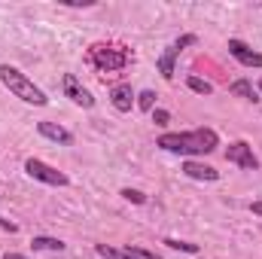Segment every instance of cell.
Wrapping results in <instances>:
<instances>
[{
	"label": "cell",
	"mask_w": 262,
	"mask_h": 259,
	"mask_svg": "<svg viewBox=\"0 0 262 259\" xmlns=\"http://www.w3.org/2000/svg\"><path fill=\"white\" fill-rule=\"evenodd\" d=\"M3 259H28V256H25V253H6Z\"/></svg>",
	"instance_id": "obj_23"
},
{
	"label": "cell",
	"mask_w": 262,
	"mask_h": 259,
	"mask_svg": "<svg viewBox=\"0 0 262 259\" xmlns=\"http://www.w3.org/2000/svg\"><path fill=\"white\" fill-rule=\"evenodd\" d=\"M37 131L43 134V137H49V140H55V143H70L73 140V134L67 128H61V125H55V122H37Z\"/></svg>",
	"instance_id": "obj_11"
},
{
	"label": "cell",
	"mask_w": 262,
	"mask_h": 259,
	"mask_svg": "<svg viewBox=\"0 0 262 259\" xmlns=\"http://www.w3.org/2000/svg\"><path fill=\"white\" fill-rule=\"evenodd\" d=\"M180 171H183L186 177H192V180H207V183L220 180V171H216V168H210V165H201V162H192V159H186Z\"/></svg>",
	"instance_id": "obj_9"
},
{
	"label": "cell",
	"mask_w": 262,
	"mask_h": 259,
	"mask_svg": "<svg viewBox=\"0 0 262 259\" xmlns=\"http://www.w3.org/2000/svg\"><path fill=\"white\" fill-rule=\"evenodd\" d=\"M98 250V256H104V259H140L137 253H134V247H110V244H98L95 247Z\"/></svg>",
	"instance_id": "obj_12"
},
{
	"label": "cell",
	"mask_w": 262,
	"mask_h": 259,
	"mask_svg": "<svg viewBox=\"0 0 262 259\" xmlns=\"http://www.w3.org/2000/svg\"><path fill=\"white\" fill-rule=\"evenodd\" d=\"M250 210H253V213H259V217H262V201H253V204H250Z\"/></svg>",
	"instance_id": "obj_22"
},
{
	"label": "cell",
	"mask_w": 262,
	"mask_h": 259,
	"mask_svg": "<svg viewBox=\"0 0 262 259\" xmlns=\"http://www.w3.org/2000/svg\"><path fill=\"white\" fill-rule=\"evenodd\" d=\"M110 101H113V107H116L119 113H128V110H131V101H134V92H131L128 82H119V85H113V92H110Z\"/></svg>",
	"instance_id": "obj_10"
},
{
	"label": "cell",
	"mask_w": 262,
	"mask_h": 259,
	"mask_svg": "<svg viewBox=\"0 0 262 259\" xmlns=\"http://www.w3.org/2000/svg\"><path fill=\"white\" fill-rule=\"evenodd\" d=\"M198 43V37L195 34H186V37H180V40H174L168 49H165V55L159 58V73H162V79H174V61L180 58V52L186 49V46H195Z\"/></svg>",
	"instance_id": "obj_4"
},
{
	"label": "cell",
	"mask_w": 262,
	"mask_h": 259,
	"mask_svg": "<svg viewBox=\"0 0 262 259\" xmlns=\"http://www.w3.org/2000/svg\"><path fill=\"white\" fill-rule=\"evenodd\" d=\"M229 92H232L235 98H244V101H259V95H256V85H253L250 79H235V82L229 85Z\"/></svg>",
	"instance_id": "obj_13"
},
{
	"label": "cell",
	"mask_w": 262,
	"mask_h": 259,
	"mask_svg": "<svg viewBox=\"0 0 262 259\" xmlns=\"http://www.w3.org/2000/svg\"><path fill=\"white\" fill-rule=\"evenodd\" d=\"M89 61L104 73H113V70H122L128 64V52L122 46H113V43H95L89 49Z\"/></svg>",
	"instance_id": "obj_3"
},
{
	"label": "cell",
	"mask_w": 262,
	"mask_h": 259,
	"mask_svg": "<svg viewBox=\"0 0 262 259\" xmlns=\"http://www.w3.org/2000/svg\"><path fill=\"white\" fill-rule=\"evenodd\" d=\"M186 85H189L192 92H198V95H210V92H213V85H210L207 79H201V76H189Z\"/></svg>",
	"instance_id": "obj_15"
},
{
	"label": "cell",
	"mask_w": 262,
	"mask_h": 259,
	"mask_svg": "<svg viewBox=\"0 0 262 259\" xmlns=\"http://www.w3.org/2000/svg\"><path fill=\"white\" fill-rule=\"evenodd\" d=\"M137 107H140V110H152V107H156V92L143 89V92L137 95Z\"/></svg>",
	"instance_id": "obj_17"
},
{
	"label": "cell",
	"mask_w": 262,
	"mask_h": 259,
	"mask_svg": "<svg viewBox=\"0 0 262 259\" xmlns=\"http://www.w3.org/2000/svg\"><path fill=\"white\" fill-rule=\"evenodd\" d=\"M226 159H229L232 165L244 168V171H256V168H259V159H256V153H253V146H250L247 140H235V143H229Z\"/></svg>",
	"instance_id": "obj_6"
},
{
	"label": "cell",
	"mask_w": 262,
	"mask_h": 259,
	"mask_svg": "<svg viewBox=\"0 0 262 259\" xmlns=\"http://www.w3.org/2000/svg\"><path fill=\"white\" fill-rule=\"evenodd\" d=\"M259 92H262V79H259Z\"/></svg>",
	"instance_id": "obj_24"
},
{
	"label": "cell",
	"mask_w": 262,
	"mask_h": 259,
	"mask_svg": "<svg viewBox=\"0 0 262 259\" xmlns=\"http://www.w3.org/2000/svg\"><path fill=\"white\" fill-rule=\"evenodd\" d=\"M31 244H34V250H58V253L64 250V241H58V238H46V235H37Z\"/></svg>",
	"instance_id": "obj_14"
},
{
	"label": "cell",
	"mask_w": 262,
	"mask_h": 259,
	"mask_svg": "<svg viewBox=\"0 0 262 259\" xmlns=\"http://www.w3.org/2000/svg\"><path fill=\"white\" fill-rule=\"evenodd\" d=\"M134 253H137L140 259H162L156 250H146V247H137V244H134Z\"/></svg>",
	"instance_id": "obj_20"
},
{
	"label": "cell",
	"mask_w": 262,
	"mask_h": 259,
	"mask_svg": "<svg viewBox=\"0 0 262 259\" xmlns=\"http://www.w3.org/2000/svg\"><path fill=\"white\" fill-rule=\"evenodd\" d=\"M122 198L131 201V204H146V195L140 192V189H122Z\"/></svg>",
	"instance_id": "obj_18"
},
{
	"label": "cell",
	"mask_w": 262,
	"mask_h": 259,
	"mask_svg": "<svg viewBox=\"0 0 262 259\" xmlns=\"http://www.w3.org/2000/svg\"><path fill=\"white\" fill-rule=\"evenodd\" d=\"M0 229H3V232H9V235H12V232H18V226H15V223H9V220H3V217H0Z\"/></svg>",
	"instance_id": "obj_21"
},
{
	"label": "cell",
	"mask_w": 262,
	"mask_h": 259,
	"mask_svg": "<svg viewBox=\"0 0 262 259\" xmlns=\"http://www.w3.org/2000/svg\"><path fill=\"white\" fill-rule=\"evenodd\" d=\"M165 244H168L171 250H183V253H198V244H192V241H177V238H165Z\"/></svg>",
	"instance_id": "obj_16"
},
{
	"label": "cell",
	"mask_w": 262,
	"mask_h": 259,
	"mask_svg": "<svg viewBox=\"0 0 262 259\" xmlns=\"http://www.w3.org/2000/svg\"><path fill=\"white\" fill-rule=\"evenodd\" d=\"M0 82H3L15 98H21L25 104H34V107H46V104H49L46 92H43L40 85H34V79H28V76H25L21 70H15V67L0 64Z\"/></svg>",
	"instance_id": "obj_2"
},
{
	"label": "cell",
	"mask_w": 262,
	"mask_h": 259,
	"mask_svg": "<svg viewBox=\"0 0 262 259\" xmlns=\"http://www.w3.org/2000/svg\"><path fill=\"white\" fill-rule=\"evenodd\" d=\"M25 171H28L34 180L49 183V186H67V183H70V180H67V174L55 171V168H52V165H46L43 159H28V162H25Z\"/></svg>",
	"instance_id": "obj_5"
},
{
	"label": "cell",
	"mask_w": 262,
	"mask_h": 259,
	"mask_svg": "<svg viewBox=\"0 0 262 259\" xmlns=\"http://www.w3.org/2000/svg\"><path fill=\"white\" fill-rule=\"evenodd\" d=\"M64 95L73 101V104H79V107H95V98H92V92L89 89H82L79 85V79L73 76V73H64Z\"/></svg>",
	"instance_id": "obj_7"
},
{
	"label": "cell",
	"mask_w": 262,
	"mask_h": 259,
	"mask_svg": "<svg viewBox=\"0 0 262 259\" xmlns=\"http://www.w3.org/2000/svg\"><path fill=\"white\" fill-rule=\"evenodd\" d=\"M156 146H162L168 153H180V156H204V153H213L220 146V137L213 128L177 131V134H162L156 140Z\"/></svg>",
	"instance_id": "obj_1"
},
{
	"label": "cell",
	"mask_w": 262,
	"mask_h": 259,
	"mask_svg": "<svg viewBox=\"0 0 262 259\" xmlns=\"http://www.w3.org/2000/svg\"><path fill=\"white\" fill-rule=\"evenodd\" d=\"M168 119H171L168 110H152V122H156V125H168Z\"/></svg>",
	"instance_id": "obj_19"
},
{
	"label": "cell",
	"mask_w": 262,
	"mask_h": 259,
	"mask_svg": "<svg viewBox=\"0 0 262 259\" xmlns=\"http://www.w3.org/2000/svg\"><path fill=\"white\" fill-rule=\"evenodd\" d=\"M229 52H232V58H238L244 67H262V52H253L241 40H229Z\"/></svg>",
	"instance_id": "obj_8"
}]
</instances>
